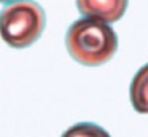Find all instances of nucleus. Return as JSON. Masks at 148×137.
Wrapping results in <instances>:
<instances>
[{
	"mask_svg": "<svg viewBox=\"0 0 148 137\" xmlns=\"http://www.w3.org/2000/svg\"><path fill=\"white\" fill-rule=\"evenodd\" d=\"M65 46L72 59L88 67L107 64L118 50V37L110 24L81 18L69 27Z\"/></svg>",
	"mask_w": 148,
	"mask_h": 137,
	"instance_id": "obj_1",
	"label": "nucleus"
},
{
	"mask_svg": "<svg viewBox=\"0 0 148 137\" xmlns=\"http://www.w3.org/2000/svg\"><path fill=\"white\" fill-rule=\"evenodd\" d=\"M46 16L34 0H19L0 11V38L14 50L34 45L45 30Z\"/></svg>",
	"mask_w": 148,
	"mask_h": 137,
	"instance_id": "obj_2",
	"label": "nucleus"
},
{
	"mask_svg": "<svg viewBox=\"0 0 148 137\" xmlns=\"http://www.w3.org/2000/svg\"><path fill=\"white\" fill-rule=\"evenodd\" d=\"M127 3L129 0H77V8L84 18L113 24L124 16Z\"/></svg>",
	"mask_w": 148,
	"mask_h": 137,
	"instance_id": "obj_3",
	"label": "nucleus"
},
{
	"mask_svg": "<svg viewBox=\"0 0 148 137\" xmlns=\"http://www.w3.org/2000/svg\"><path fill=\"white\" fill-rule=\"evenodd\" d=\"M131 104L137 113L148 115V64L137 70L131 81Z\"/></svg>",
	"mask_w": 148,
	"mask_h": 137,
	"instance_id": "obj_4",
	"label": "nucleus"
},
{
	"mask_svg": "<svg viewBox=\"0 0 148 137\" xmlns=\"http://www.w3.org/2000/svg\"><path fill=\"white\" fill-rule=\"evenodd\" d=\"M61 137H112L102 126L94 123H78L64 131Z\"/></svg>",
	"mask_w": 148,
	"mask_h": 137,
	"instance_id": "obj_5",
	"label": "nucleus"
},
{
	"mask_svg": "<svg viewBox=\"0 0 148 137\" xmlns=\"http://www.w3.org/2000/svg\"><path fill=\"white\" fill-rule=\"evenodd\" d=\"M13 2H19V0H0V3H13Z\"/></svg>",
	"mask_w": 148,
	"mask_h": 137,
	"instance_id": "obj_6",
	"label": "nucleus"
}]
</instances>
